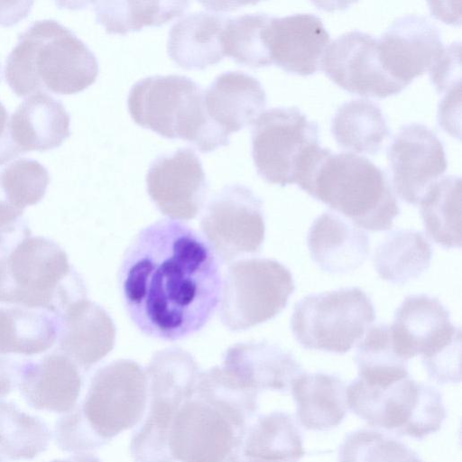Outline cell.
<instances>
[{
  "mask_svg": "<svg viewBox=\"0 0 462 462\" xmlns=\"http://www.w3.org/2000/svg\"><path fill=\"white\" fill-rule=\"evenodd\" d=\"M119 281L125 308L144 335L168 341L199 331L220 299L218 259L194 229L172 219L156 221L134 237Z\"/></svg>",
  "mask_w": 462,
  "mask_h": 462,
  "instance_id": "1",
  "label": "cell"
},
{
  "mask_svg": "<svg viewBox=\"0 0 462 462\" xmlns=\"http://www.w3.org/2000/svg\"><path fill=\"white\" fill-rule=\"evenodd\" d=\"M295 183L357 227L373 232L392 227L401 208L386 172L354 152L318 145L301 164Z\"/></svg>",
  "mask_w": 462,
  "mask_h": 462,
  "instance_id": "2",
  "label": "cell"
},
{
  "mask_svg": "<svg viewBox=\"0 0 462 462\" xmlns=\"http://www.w3.org/2000/svg\"><path fill=\"white\" fill-rule=\"evenodd\" d=\"M98 61L92 51L56 20L35 21L7 56L5 77L18 97L46 91L69 95L93 84Z\"/></svg>",
  "mask_w": 462,
  "mask_h": 462,
  "instance_id": "3",
  "label": "cell"
},
{
  "mask_svg": "<svg viewBox=\"0 0 462 462\" xmlns=\"http://www.w3.org/2000/svg\"><path fill=\"white\" fill-rule=\"evenodd\" d=\"M87 288L67 253L53 240L29 236L0 257V302L61 317L86 299Z\"/></svg>",
  "mask_w": 462,
  "mask_h": 462,
  "instance_id": "4",
  "label": "cell"
},
{
  "mask_svg": "<svg viewBox=\"0 0 462 462\" xmlns=\"http://www.w3.org/2000/svg\"><path fill=\"white\" fill-rule=\"evenodd\" d=\"M204 90L183 75H153L135 82L127 98L132 119L168 139H182L201 152L229 143L208 118L203 102Z\"/></svg>",
  "mask_w": 462,
  "mask_h": 462,
  "instance_id": "5",
  "label": "cell"
},
{
  "mask_svg": "<svg viewBox=\"0 0 462 462\" xmlns=\"http://www.w3.org/2000/svg\"><path fill=\"white\" fill-rule=\"evenodd\" d=\"M346 402L370 426L418 439L438 431L447 416L439 391L410 375L388 385L357 377L346 388Z\"/></svg>",
  "mask_w": 462,
  "mask_h": 462,
  "instance_id": "6",
  "label": "cell"
},
{
  "mask_svg": "<svg viewBox=\"0 0 462 462\" xmlns=\"http://www.w3.org/2000/svg\"><path fill=\"white\" fill-rule=\"evenodd\" d=\"M148 401L145 371L121 359L99 368L81 403L73 408L94 449L143 419Z\"/></svg>",
  "mask_w": 462,
  "mask_h": 462,
  "instance_id": "7",
  "label": "cell"
},
{
  "mask_svg": "<svg viewBox=\"0 0 462 462\" xmlns=\"http://www.w3.org/2000/svg\"><path fill=\"white\" fill-rule=\"evenodd\" d=\"M376 319L374 304L359 287L305 296L294 305L292 335L305 349L345 354Z\"/></svg>",
  "mask_w": 462,
  "mask_h": 462,
  "instance_id": "8",
  "label": "cell"
},
{
  "mask_svg": "<svg viewBox=\"0 0 462 462\" xmlns=\"http://www.w3.org/2000/svg\"><path fill=\"white\" fill-rule=\"evenodd\" d=\"M294 291L291 271L277 260L249 258L233 263L222 282L220 319L232 331L245 330L279 315Z\"/></svg>",
  "mask_w": 462,
  "mask_h": 462,
  "instance_id": "9",
  "label": "cell"
},
{
  "mask_svg": "<svg viewBox=\"0 0 462 462\" xmlns=\"http://www.w3.org/2000/svg\"><path fill=\"white\" fill-rule=\"evenodd\" d=\"M249 426L219 404L193 394L172 420L171 456L174 462H236Z\"/></svg>",
  "mask_w": 462,
  "mask_h": 462,
  "instance_id": "10",
  "label": "cell"
},
{
  "mask_svg": "<svg viewBox=\"0 0 462 462\" xmlns=\"http://www.w3.org/2000/svg\"><path fill=\"white\" fill-rule=\"evenodd\" d=\"M251 137L258 175L284 187L295 183L306 155L319 145V127L297 106L271 107L253 123Z\"/></svg>",
  "mask_w": 462,
  "mask_h": 462,
  "instance_id": "11",
  "label": "cell"
},
{
  "mask_svg": "<svg viewBox=\"0 0 462 462\" xmlns=\"http://www.w3.org/2000/svg\"><path fill=\"white\" fill-rule=\"evenodd\" d=\"M200 226L222 263L257 253L265 235L263 200L245 185H226L208 202Z\"/></svg>",
  "mask_w": 462,
  "mask_h": 462,
  "instance_id": "12",
  "label": "cell"
},
{
  "mask_svg": "<svg viewBox=\"0 0 462 462\" xmlns=\"http://www.w3.org/2000/svg\"><path fill=\"white\" fill-rule=\"evenodd\" d=\"M390 181L394 193L408 204H419L428 188L448 167L443 143L422 123L402 125L387 149Z\"/></svg>",
  "mask_w": 462,
  "mask_h": 462,
  "instance_id": "13",
  "label": "cell"
},
{
  "mask_svg": "<svg viewBox=\"0 0 462 462\" xmlns=\"http://www.w3.org/2000/svg\"><path fill=\"white\" fill-rule=\"evenodd\" d=\"M320 69L337 86L360 96L383 98L405 88L383 68L377 38L359 30L332 40L321 58Z\"/></svg>",
  "mask_w": 462,
  "mask_h": 462,
  "instance_id": "14",
  "label": "cell"
},
{
  "mask_svg": "<svg viewBox=\"0 0 462 462\" xmlns=\"http://www.w3.org/2000/svg\"><path fill=\"white\" fill-rule=\"evenodd\" d=\"M145 181L158 209L177 221L194 218L208 192L202 162L189 147L158 155L149 165Z\"/></svg>",
  "mask_w": 462,
  "mask_h": 462,
  "instance_id": "15",
  "label": "cell"
},
{
  "mask_svg": "<svg viewBox=\"0 0 462 462\" xmlns=\"http://www.w3.org/2000/svg\"><path fill=\"white\" fill-rule=\"evenodd\" d=\"M390 327L396 350L407 360L420 355L427 362L460 342V328L451 322L448 310L425 293L407 296Z\"/></svg>",
  "mask_w": 462,
  "mask_h": 462,
  "instance_id": "16",
  "label": "cell"
},
{
  "mask_svg": "<svg viewBox=\"0 0 462 462\" xmlns=\"http://www.w3.org/2000/svg\"><path fill=\"white\" fill-rule=\"evenodd\" d=\"M377 48L384 70L404 87L430 70L445 49L435 23L414 14L396 18L377 39Z\"/></svg>",
  "mask_w": 462,
  "mask_h": 462,
  "instance_id": "17",
  "label": "cell"
},
{
  "mask_svg": "<svg viewBox=\"0 0 462 462\" xmlns=\"http://www.w3.org/2000/svg\"><path fill=\"white\" fill-rule=\"evenodd\" d=\"M272 63L294 74L308 76L320 69L330 42L322 20L310 13L273 16L265 30Z\"/></svg>",
  "mask_w": 462,
  "mask_h": 462,
  "instance_id": "18",
  "label": "cell"
},
{
  "mask_svg": "<svg viewBox=\"0 0 462 462\" xmlns=\"http://www.w3.org/2000/svg\"><path fill=\"white\" fill-rule=\"evenodd\" d=\"M17 386L32 408L66 413L77 405L83 378L80 369L56 349L19 363Z\"/></svg>",
  "mask_w": 462,
  "mask_h": 462,
  "instance_id": "19",
  "label": "cell"
},
{
  "mask_svg": "<svg viewBox=\"0 0 462 462\" xmlns=\"http://www.w3.org/2000/svg\"><path fill=\"white\" fill-rule=\"evenodd\" d=\"M222 368L243 388L286 392L302 373L294 356L278 344L250 341L230 346L224 354Z\"/></svg>",
  "mask_w": 462,
  "mask_h": 462,
  "instance_id": "20",
  "label": "cell"
},
{
  "mask_svg": "<svg viewBox=\"0 0 462 462\" xmlns=\"http://www.w3.org/2000/svg\"><path fill=\"white\" fill-rule=\"evenodd\" d=\"M58 319L57 350L81 371H88L113 349L116 326L109 314L96 302L83 299Z\"/></svg>",
  "mask_w": 462,
  "mask_h": 462,
  "instance_id": "21",
  "label": "cell"
},
{
  "mask_svg": "<svg viewBox=\"0 0 462 462\" xmlns=\"http://www.w3.org/2000/svg\"><path fill=\"white\" fill-rule=\"evenodd\" d=\"M203 102L208 118L229 135L253 124L267 98L256 78L243 71H226L204 90Z\"/></svg>",
  "mask_w": 462,
  "mask_h": 462,
  "instance_id": "22",
  "label": "cell"
},
{
  "mask_svg": "<svg viewBox=\"0 0 462 462\" xmlns=\"http://www.w3.org/2000/svg\"><path fill=\"white\" fill-rule=\"evenodd\" d=\"M307 245L311 259L323 272L331 274L355 271L370 252L368 235L330 211L314 219L308 231Z\"/></svg>",
  "mask_w": 462,
  "mask_h": 462,
  "instance_id": "23",
  "label": "cell"
},
{
  "mask_svg": "<svg viewBox=\"0 0 462 462\" xmlns=\"http://www.w3.org/2000/svg\"><path fill=\"white\" fill-rule=\"evenodd\" d=\"M70 116L48 93L25 98L9 118L10 137L19 153L59 147L70 135Z\"/></svg>",
  "mask_w": 462,
  "mask_h": 462,
  "instance_id": "24",
  "label": "cell"
},
{
  "mask_svg": "<svg viewBox=\"0 0 462 462\" xmlns=\"http://www.w3.org/2000/svg\"><path fill=\"white\" fill-rule=\"evenodd\" d=\"M228 18L205 11L183 16L169 32V56L186 69H204L219 62L226 56L223 32Z\"/></svg>",
  "mask_w": 462,
  "mask_h": 462,
  "instance_id": "25",
  "label": "cell"
},
{
  "mask_svg": "<svg viewBox=\"0 0 462 462\" xmlns=\"http://www.w3.org/2000/svg\"><path fill=\"white\" fill-rule=\"evenodd\" d=\"M297 418L306 430H328L337 427L346 413V387L336 374L301 373L291 383Z\"/></svg>",
  "mask_w": 462,
  "mask_h": 462,
  "instance_id": "26",
  "label": "cell"
},
{
  "mask_svg": "<svg viewBox=\"0 0 462 462\" xmlns=\"http://www.w3.org/2000/svg\"><path fill=\"white\" fill-rule=\"evenodd\" d=\"M303 439L289 413L261 415L245 433L241 457L245 462H299L304 456Z\"/></svg>",
  "mask_w": 462,
  "mask_h": 462,
  "instance_id": "27",
  "label": "cell"
},
{
  "mask_svg": "<svg viewBox=\"0 0 462 462\" xmlns=\"http://www.w3.org/2000/svg\"><path fill=\"white\" fill-rule=\"evenodd\" d=\"M60 322L55 315L20 306L0 307V356H35L58 340Z\"/></svg>",
  "mask_w": 462,
  "mask_h": 462,
  "instance_id": "28",
  "label": "cell"
},
{
  "mask_svg": "<svg viewBox=\"0 0 462 462\" xmlns=\"http://www.w3.org/2000/svg\"><path fill=\"white\" fill-rule=\"evenodd\" d=\"M331 132L341 148L370 155L383 149L391 134L381 107L367 98L343 103L332 117Z\"/></svg>",
  "mask_w": 462,
  "mask_h": 462,
  "instance_id": "29",
  "label": "cell"
},
{
  "mask_svg": "<svg viewBox=\"0 0 462 462\" xmlns=\"http://www.w3.org/2000/svg\"><path fill=\"white\" fill-rule=\"evenodd\" d=\"M432 247L420 231L395 229L377 245L373 263L378 275L393 284L420 277L430 265Z\"/></svg>",
  "mask_w": 462,
  "mask_h": 462,
  "instance_id": "30",
  "label": "cell"
},
{
  "mask_svg": "<svg viewBox=\"0 0 462 462\" xmlns=\"http://www.w3.org/2000/svg\"><path fill=\"white\" fill-rule=\"evenodd\" d=\"M420 212L426 234L444 248L461 246V179L445 176L421 197Z\"/></svg>",
  "mask_w": 462,
  "mask_h": 462,
  "instance_id": "31",
  "label": "cell"
},
{
  "mask_svg": "<svg viewBox=\"0 0 462 462\" xmlns=\"http://www.w3.org/2000/svg\"><path fill=\"white\" fill-rule=\"evenodd\" d=\"M355 361L358 378L367 383L387 385L410 375L408 360L396 350L385 323L367 329L357 344Z\"/></svg>",
  "mask_w": 462,
  "mask_h": 462,
  "instance_id": "32",
  "label": "cell"
},
{
  "mask_svg": "<svg viewBox=\"0 0 462 462\" xmlns=\"http://www.w3.org/2000/svg\"><path fill=\"white\" fill-rule=\"evenodd\" d=\"M96 20L110 34H126L143 26H160L181 15L189 5L187 1H97Z\"/></svg>",
  "mask_w": 462,
  "mask_h": 462,
  "instance_id": "33",
  "label": "cell"
},
{
  "mask_svg": "<svg viewBox=\"0 0 462 462\" xmlns=\"http://www.w3.org/2000/svg\"><path fill=\"white\" fill-rule=\"evenodd\" d=\"M51 439L48 425L13 402L0 401V454L11 460H31L45 451Z\"/></svg>",
  "mask_w": 462,
  "mask_h": 462,
  "instance_id": "34",
  "label": "cell"
},
{
  "mask_svg": "<svg viewBox=\"0 0 462 462\" xmlns=\"http://www.w3.org/2000/svg\"><path fill=\"white\" fill-rule=\"evenodd\" d=\"M271 17L265 13L229 17L223 32L225 55L238 64L251 68L271 65L270 51L265 42V30Z\"/></svg>",
  "mask_w": 462,
  "mask_h": 462,
  "instance_id": "35",
  "label": "cell"
},
{
  "mask_svg": "<svg viewBox=\"0 0 462 462\" xmlns=\"http://www.w3.org/2000/svg\"><path fill=\"white\" fill-rule=\"evenodd\" d=\"M338 462H423L404 443L378 430L361 429L347 434Z\"/></svg>",
  "mask_w": 462,
  "mask_h": 462,
  "instance_id": "36",
  "label": "cell"
},
{
  "mask_svg": "<svg viewBox=\"0 0 462 462\" xmlns=\"http://www.w3.org/2000/svg\"><path fill=\"white\" fill-rule=\"evenodd\" d=\"M3 186L11 201L24 210L39 203L50 183L48 170L38 161L20 158L0 171Z\"/></svg>",
  "mask_w": 462,
  "mask_h": 462,
  "instance_id": "37",
  "label": "cell"
},
{
  "mask_svg": "<svg viewBox=\"0 0 462 462\" xmlns=\"http://www.w3.org/2000/svg\"><path fill=\"white\" fill-rule=\"evenodd\" d=\"M23 211L11 201L0 178V257L31 236Z\"/></svg>",
  "mask_w": 462,
  "mask_h": 462,
  "instance_id": "38",
  "label": "cell"
},
{
  "mask_svg": "<svg viewBox=\"0 0 462 462\" xmlns=\"http://www.w3.org/2000/svg\"><path fill=\"white\" fill-rule=\"evenodd\" d=\"M460 43H452L430 68V78L438 92L460 87Z\"/></svg>",
  "mask_w": 462,
  "mask_h": 462,
  "instance_id": "39",
  "label": "cell"
},
{
  "mask_svg": "<svg viewBox=\"0 0 462 462\" xmlns=\"http://www.w3.org/2000/svg\"><path fill=\"white\" fill-rule=\"evenodd\" d=\"M9 118L5 106L0 101V165L20 154L10 137Z\"/></svg>",
  "mask_w": 462,
  "mask_h": 462,
  "instance_id": "40",
  "label": "cell"
},
{
  "mask_svg": "<svg viewBox=\"0 0 462 462\" xmlns=\"http://www.w3.org/2000/svg\"><path fill=\"white\" fill-rule=\"evenodd\" d=\"M19 362L0 356V399L9 394L17 385Z\"/></svg>",
  "mask_w": 462,
  "mask_h": 462,
  "instance_id": "41",
  "label": "cell"
},
{
  "mask_svg": "<svg viewBox=\"0 0 462 462\" xmlns=\"http://www.w3.org/2000/svg\"><path fill=\"white\" fill-rule=\"evenodd\" d=\"M51 462H102L97 457L90 453H77L64 459H54Z\"/></svg>",
  "mask_w": 462,
  "mask_h": 462,
  "instance_id": "42",
  "label": "cell"
},
{
  "mask_svg": "<svg viewBox=\"0 0 462 462\" xmlns=\"http://www.w3.org/2000/svg\"><path fill=\"white\" fill-rule=\"evenodd\" d=\"M236 462H245V461H244V460L242 459V457H241V458H240L238 461H236Z\"/></svg>",
  "mask_w": 462,
  "mask_h": 462,
  "instance_id": "43",
  "label": "cell"
},
{
  "mask_svg": "<svg viewBox=\"0 0 462 462\" xmlns=\"http://www.w3.org/2000/svg\"><path fill=\"white\" fill-rule=\"evenodd\" d=\"M0 80H1V68H0Z\"/></svg>",
  "mask_w": 462,
  "mask_h": 462,
  "instance_id": "44",
  "label": "cell"
},
{
  "mask_svg": "<svg viewBox=\"0 0 462 462\" xmlns=\"http://www.w3.org/2000/svg\"><path fill=\"white\" fill-rule=\"evenodd\" d=\"M0 462H4L3 459L0 457Z\"/></svg>",
  "mask_w": 462,
  "mask_h": 462,
  "instance_id": "45",
  "label": "cell"
}]
</instances>
